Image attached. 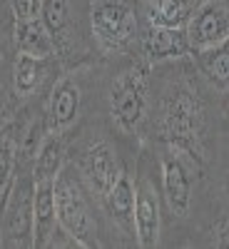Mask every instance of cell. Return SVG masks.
Returning a JSON list of instances; mask_svg holds the SVG:
<instances>
[{
	"instance_id": "44dd1931",
	"label": "cell",
	"mask_w": 229,
	"mask_h": 249,
	"mask_svg": "<svg viewBox=\"0 0 229 249\" xmlns=\"http://www.w3.org/2000/svg\"><path fill=\"white\" fill-rule=\"evenodd\" d=\"M15 20H28L40 15V0H13Z\"/></svg>"
},
{
	"instance_id": "9a60e30c",
	"label": "cell",
	"mask_w": 229,
	"mask_h": 249,
	"mask_svg": "<svg viewBox=\"0 0 229 249\" xmlns=\"http://www.w3.org/2000/svg\"><path fill=\"white\" fill-rule=\"evenodd\" d=\"M45 60H37L33 55H25V53H18L15 55V62H13V90L15 95L20 97H30L40 82H43V75H45Z\"/></svg>"
},
{
	"instance_id": "5b68a950",
	"label": "cell",
	"mask_w": 229,
	"mask_h": 249,
	"mask_svg": "<svg viewBox=\"0 0 229 249\" xmlns=\"http://www.w3.org/2000/svg\"><path fill=\"white\" fill-rule=\"evenodd\" d=\"M33 192H35V179L15 175L13 187L5 197L3 219H0V234H3L5 247L33 244V224H35Z\"/></svg>"
},
{
	"instance_id": "277c9868",
	"label": "cell",
	"mask_w": 229,
	"mask_h": 249,
	"mask_svg": "<svg viewBox=\"0 0 229 249\" xmlns=\"http://www.w3.org/2000/svg\"><path fill=\"white\" fill-rule=\"evenodd\" d=\"M92 35L102 53H122L137 35V18L127 0H92Z\"/></svg>"
},
{
	"instance_id": "7c38bea8",
	"label": "cell",
	"mask_w": 229,
	"mask_h": 249,
	"mask_svg": "<svg viewBox=\"0 0 229 249\" xmlns=\"http://www.w3.org/2000/svg\"><path fill=\"white\" fill-rule=\"evenodd\" d=\"M190 50L187 35L182 28H162V25H150L142 33V53L147 62H167L184 57Z\"/></svg>"
},
{
	"instance_id": "2e32d148",
	"label": "cell",
	"mask_w": 229,
	"mask_h": 249,
	"mask_svg": "<svg viewBox=\"0 0 229 249\" xmlns=\"http://www.w3.org/2000/svg\"><path fill=\"white\" fill-rule=\"evenodd\" d=\"M20 150L18 127L13 122H5L0 127V199H5L13 179H15V155Z\"/></svg>"
},
{
	"instance_id": "8992f818",
	"label": "cell",
	"mask_w": 229,
	"mask_h": 249,
	"mask_svg": "<svg viewBox=\"0 0 229 249\" xmlns=\"http://www.w3.org/2000/svg\"><path fill=\"white\" fill-rule=\"evenodd\" d=\"M184 35L190 50L210 53L212 48L229 40V8L224 0H204L184 23Z\"/></svg>"
},
{
	"instance_id": "ba28073f",
	"label": "cell",
	"mask_w": 229,
	"mask_h": 249,
	"mask_svg": "<svg viewBox=\"0 0 229 249\" xmlns=\"http://www.w3.org/2000/svg\"><path fill=\"white\" fill-rule=\"evenodd\" d=\"M80 88L70 77H60L48 97V107H45V132L60 137L65 130H70L75 120L80 117Z\"/></svg>"
},
{
	"instance_id": "8fae6325",
	"label": "cell",
	"mask_w": 229,
	"mask_h": 249,
	"mask_svg": "<svg viewBox=\"0 0 229 249\" xmlns=\"http://www.w3.org/2000/svg\"><path fill=\"white\" fill-rule=\"evenodd\" d=\"M33 179H35V192H33V210H35L33 247H50L55 227H57V217H55V177H33Z\"/></svg>"
},
{
	"instance_id": "7a4b0ae2",
	"label": "cell",
	"mask_w": 229,
	"mask_h": 249,
	"mask_svg": "<svg viewBox=\"0 0 229 249\" xmlns=\"http://www.w3.org/2000/svg\"><path fill=\"white\" fill-rule=\"evenodd\" d=\"M55 217H57V227L77 247L82 249L100 247L97 222L70 167H62L60 175L55 177Z\"/></svg>"
},
{
	"instance_id": "ffe728a7",
	"label": "cell",
	"mask_w": 229,
	"mask_h": 249,
	"mask_svg": "<svg viewBox=\"0 0 229 249\" xmlns=\"http://www.w3.org/2000/svg\"><path fill=\"white\" fill-rule=\"evenodd\" d=\"M202 55H207L204 65H207L210 77L217 80L219 85H227L229 82V40H224L222 45L212 48L210 53H202Z\"/></svg>"
},
{
	"instance_id": "d6986e66",
	"label": "cell",
	"mask_w": 229,
	"mask_h": 249,
	"mask_svg": "<svg viewBox=\"0 0 229 249\" xmlns=\"http://www.w3.org/2000/svg\"><path fill=\"white\" fill-rule=\"evenodd\" d=\"M40 18L50 28L53 37L62 35L70 23V3L68 0H40Z\"/></svg>"
},
{
	"instance_id": "52a82bcc",
	"label": "cell",
	"mask_w": 229,
	"mask_h": 249,
	"mask_svg": "<svg viewBox=\"0 0 229 249\" xmlns=\"http://www.w3.org/2000/svg\"><path fill=\"white\" fill-rule=\"evenodd\" d=\"M122 172L124 170L120 167V160H117L115 150L105 140L92 142L85 150V155H82V177H85L88 187L100 199L115 187V182L122 177Z\"/></svg>"
},
{
	"instance_id": "e0dca14e",
	"label": "cell",
	"mask_w": 229,
	"mask_h": 249,
	"mask_svg": "<svg viewBox=\"0 0 229 249\" xmlns=\"http://www.w3.org/2000/svg\"><path fill=\"white\" fill-rule=\"evenodd\" d=\"M65 162V147L62 140L55 135H45V142L35 157V175L33 177H57Z\"/></svg>"
},
{
	"instance_id": "9c48e42d",
	"label": "cell",
	"mask_w": 229,
	"mask_h": 249,
	"mask_svg": "<svg viewBox=\"0 0 229 249\" xmlns=\"http://www.w3.org/2000/svg\"><path fill=\"white\" fill-rule=\"evenodd\" d=\"M162 175V197L167 202V210L184 219L192 210V177L187 172L179 155H164L159 162Z\"/></svg>"
},
{
	"instance_id": "30bf717a",
	"label": "cell",
	"mask_w": 229,
	"mask_h": 249,
	"mask_svg": "<svg viewBox=\"0 0 229 249\" xmlns=\"http://www.w3.org/2000/svg\"><path fill=\"white\" fill-rule=\"evenodd\" d=\"M132 230L137 237V244L142 249H152L159 244L162 232V210L159 197L155 192V184L142 179L135 195V212H132Z\"/></svg>"
},
{
	"instance_id": "3957f363",
	"label": "cell",
	"mask_w": 229,
	"mask_h": 249,
	"mask_svg": "<svg viewBox=\"0 0 229 249\" xmlns=\"http://www.w3.org/2000/svg\"><path fill=\"white\" fill-rule=\"evenodd\" d=\"M110 117L124 135H137L150 115V80L147 70L132 65L122 70L110 85Z\"/></svg>"
},
{
	"instance_id": "603a6c76",
	"label": "cell",
	"mask_w": 229,
	"mask_h": 249,
	"mask_svg": "<svg viewBox=\"0 0 229 249\" xmlns=\"http://www.w3.org/2000/svg\"><path fill=\"white\" fill-rule=\"evenodd\" d=\"M3 124H5V122H3V107H0V127H3Z\"/></svg>"
},
{
	"instance_id": "5bb4252c",
	"label": "cell",
	"mask_w": 229,
	"mask_h": 249,
	"mask_svg": "<svg viewBox=\"0 0 229 249\" xmlns=\"http://www.w3.org/2000/svg\"><path fill=\"white\" fill-rule=\"evenodd\" d=\"M135 195H137V187L132 184L130 175L122 172V177L115 182L112 190L102 197L105 202L110 217L122 224V227H132V212H135Z\"/></svg>"
},
{
	"instance_id": "7402d4cb",
	"label": "cell",
	"mask_w": 229,
	"mask_h": 249,
	"mask_svg": "<svg viewBox=\"0 0 229 249\" xmlns=\"http://www.w3.org/2000/svg\"><path fill=\"white\" fill-rule=\"evenodd\" d=\"M210 239L214 247H222V249H229V219H219L212 224L210 230Z\"/></svg>"
},
{
	"instance_id": "6da1fadb",
	"label": "cell",
	"mask_w": 229,
	"mask_h": 249,
	"mask_svg": "<svg viewBox=\"0 0 229 249\" xmlns=\"http://www.w3.org/2000/svg\"><path fill=\"white\" fill-rule=\"evenodd\" d=\"M159 135L177 155L204 162V110L190 85H175L162 102Z\"/></svg>"
},
{
	"instance_id": "cb8c5ba5",
	"label": "cell",
	"mask_w": 229,
	"mask_h": 249,
	"mask_svg": "<svg viewBox=\"0 0 229 249\" xmlns=\"http://www.w3.org/2000/svg\"><path fill=\"white\" fill-rule=\"evenodd\" d=\"M184 3H190V0H184Z\"/></svg>"
},
{
	"instance_id": "ac0fdd59",
	"label": "cell",
	"mask_w": 229,
	"mask_h": 249,
	"mask_svg": "<svg viewBox=\"0 0 229 249\" xmlns=\"http://www.w3.org/2000/svg\"><path fill=\"white\" fill-rule=\"evenodd\" d=\"M190 8L184 0H155L150 8V25L162 28H184Z\"/></svg>"
},
{
	"instance_id": "4fadbf2b",
	"label": "cell",
	"mask_w": 229,
	"mask_h": 249,
	"mask_svg": "<svg viewBox=\"0 0 229 249\" xmlns=\"http://www.w3.org/2000/svg\"><path fill=\"white\" fill-rule=\"evenodd\" d=\"M13 40H15L18 53L33 55L37 60H48L57 50L55 37H53L50 28L43 23V18H40V15L37 18H28V20H15Z\"/></svg>"
}]
</instances>
